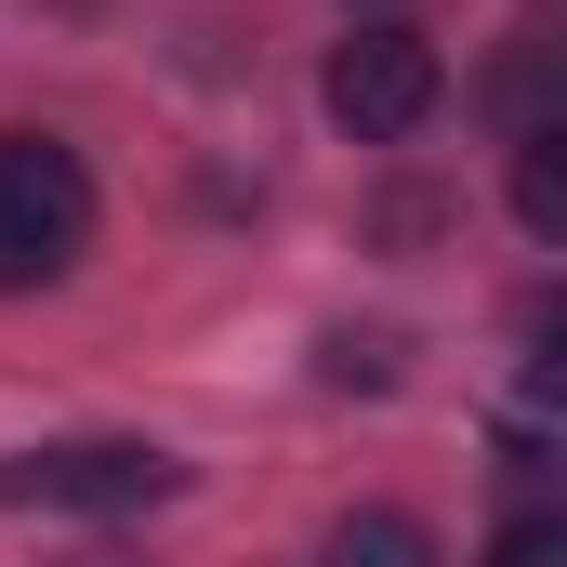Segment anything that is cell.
<instances>
[{
    "mask_svg": "<svg viewBox=\"0 0 567 567\" xmlns=\"http://www.w3.org/2000/svg\"><path fill=\"white\" fill-rule=\"evenodd\" d=\"M93 251V172L53 133H0V290H53Z\"/></svg>",
    "mask_w": 567,
    "mask_h": 567,
    "instance_id": "6da1fadb",
    "label": "cell"
},
{
    "mask_svg": "<svg viewBox=\"0 0 567 567\" xmlns=\"http://www.w3.org/2000/svg\"><path fill=\"white\" fill-rule=\"evenodd\" d=\"M488 567H567V515H515V528L488 542Z\"/></svg>",
    "mask_w": 567,
    "mask_h": 567,
    "instance_id": "8992f818",
    "label": "cell"
},
{
    "mask_svg": "<svg viewBox=\"0 0 567 567\" xmlns=\"http://www.w3.org/2000/svg\"><path fill=\"white\" fill-rule=\"evenodd\" d=\"M317 106L343 120L357 145H410L449 106V66H435L423 27H357V40H330V80H317Z\"/></svg>",
    "mask_w": 567,
    "mask_h": 567,
    "instance_id": "3957f363",
    "label": "cell"
},
{
    "mask_svg": "<svg viewBox=\"0 0 567 567\" xmlns=\"http://www.w3.org/2000/svg\"><path fill=\"white\" fill-rule=\"evenodd\" d=\"M185 462L145 435H66V449H13L0 462V515H145L172 502Z\"/></svg>",
    "mask_w": 567,
    "mask_h": 567,
    "instance_id": "7a4b0ae2",
    "label": "cell"
},
{
    "mask_svg": "<svg viewBox=\"0 0 567 567\" xmlns=\"http://www.w3.org/2000/svg\"><path fill=\"white\" fill-rule=\"evenodd\" d=\"M555 120H528L515 133V212H528V238H567V158H555Z\"/></svg>",
    "mask_w": 567,
    "mask_h": 567,
    "instance_id": "5b68a950",
    "label": "cell"
},
{
    "mask_svg": "<svg viewBox=\"0 0 567 567\" xmlns=\"http://www.w3.org/2000/svg\"><path fill=\"white\" fill-rule=\"evenodd\" d=\"M330 567H435V528H423V515H396V502H370V515L330 528Z\"/></svg>",
    "mask_w": 567,
    "mask_h": 567,
    "instance_id": "277c9868",
    "label": "cell"
}]
</instances>
